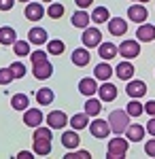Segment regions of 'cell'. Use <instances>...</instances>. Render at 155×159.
Wrapping results in <instances>:
<instances>
[{
  "label": "cell",
  "mask_w": 155,
  "mask_h": 159,
  "mask_svg": "<svg viewBox=\"0 0 155 159\" xmlns=\"http://www.w3.org/2000/svg\"><path fill=\"white\" fill-rule=\"evenodd\" d=\"M128 147H130V140L128 138H121L119 134H115L113 140H108L106 157L108 159H123L128 155Z\"/></svg>",
  "instance_id": "1"
},
{
  "label": "cell",
  "mask_w": 155,
  "mask_h": 159,
  "mask_svg": "<svg viewBox=\"0 0 155 159\" xmlns=\"http://www.w3.org/2000/svg\"><path fill=\"white\" fill-rule=\"evenodd\" d=\"M11 47H13V51H15V55H19V57L30 55V43H28V40H15Z\"/></svg>",
  "instance_id": "33"
},
{
  "label": "cell",
  "mask_w": 155,
  "mask_h": 159,
  "mask_svg": "<svg viewBox=\"0 0 155 159\" xmlns=\"http://www.w3.org/2000/svg\"><path fill=\"white\" fill-rule=\"evenodd\" d=\"M106 121H108V127H110L113 134H123L125 127H128V123H130V115L125 110H113L108 115Z\"/></svg>",
  "instance_id": "2"
},
{
  "label": "cell",
  "mask_w": 155,
  "mask_h": 159,
  "mask_svg": "<svg viewBox=\"0 0 155 159\" xmlns=\"http://www.w3.org/2000/svg\"><path fill=\"white\" fill-rule=\"evenodd\" d=\"M123 134L128 136L130 142H140V140L144 138V127L140 125V123H128V127H125Z\"/></svg>",
  "instance_id": "17"
},
{
  "label": "cell",
  "mask_w": 155,
  "mask_h": 159,
  "mask_svg": "<svg viewBox=\"0 0 155 159\" xmlns=\"http://www.w3.org/2000/svg\"><path fill=\"white\" fill-rule=\"evenodd\" d=\"M144 132H149V134L155 138V117H151L149 119V123H147V127H144Z\"/></svg>",
  "instance_id": "42"
},
{
  "label": "cell",
  "mask_w": 155,
  "mask_h": 159,
  "mask_svg": "<svg viewBox=\"0 0 155 159\" xmlns=\"http://www.w3.org/2000/svg\"><path fill=\"white\" fill-rule=\"evenodd\" d=\"M32 140H34V155L45 157L51 153V140L49 138H32Z\"/></svg>",
  "instance_id": "24"
},
{
  "label": "cell",
  "mask_w": 155,
  "mask_h": 159,
  "mask_svg": "<svg viewBox=\"0 0 155 159\" xmlns=\"http://www.w3.org/2000/svg\"><path fill=\"white\" fill-rule=\"evenodd\" d=\"M17 159H32V153L30 151H21V153H17Z\"/></svg>",
  "instance_id": "44"
},
{
  "label": "cell",
  "mask_w": 155,
  "mask_h": 159,
  "mask_svg": "<svg viewBox=\"0 0 155 159\" xmlns=\"http://www.w3.org/2000/svg\"><path fill=\"white\" fill-rule=\"evenodd\" d=\"M13 81V72L9 68H0V85H9Z\"/></svg>",
  "instance_id": "38"
},
{
  "label": "cell",
  "mask_w": 155,
  "mask_h": 159,
  "mask_svg": "<svg viewBox=\"0 0 155 159\" xmlns=\"http://www.w3.org/2000/svg\"><path fill=\"white\" fill-rule=\"evenodd\" d=\"M15 0H0V11H11Z\"/></svg>",
  "instance_id": "41"
},
{
  "label": "cell",
  "mask_w": 155,
  "mask_h": 159,
  "mask_svg": "<svg viewBox=\"0 0 155 159\" xmlns=\"http://www.w3.org/2000/svg\"><path fill=\"white\" fill-rule=\"evenodd\" d=\"M19 2H30V0H19Z\"/></svg>",
  "instance_id": "47"
},
{
  "label": "cell",
  "mask_w": 155,
  "mask_h": 159,
  "mask_svg": "<svg viewBox=\"0 0 155 159\" xmlns=\"http://www.w3.org/2000/svg\"><path fill=\"white\" fill-rule=\"evenodd\" d=\"M32 74H34V79H38V81H47L49 76L53 74V66L47 61H40V64H36V66H32Z\"/></svg>",
  "instance_id": "16"
},
{
  "label": "cell",
  "mask_w": 155,
  "mask_h": 159,
  "mask_svg": "<svg viewBox=\"0 0 155 159\" xmlns=\"http://www.w3.org/2000/svg\"><path fill=\"white\" fill-rule=\"evenodd\" d=\"M98 55L104 61L117 57V45H113V43H100V45H98Z\"/></svg>",
  "instance_id": "23"
},
{
  "label": "cell",
  "mask_w": 155,
  "mask_h": 159,
  "mask_svg": "<svg viewBox=\"0 0 155 159\" xmlns=\"http://www.w3.org/2000/svg\"><path fill=\"white\" fill-rule=\"evenodd\" d=\"M143 110L149 117H155V100H149L147 104H143Z\"/></svg>",
  "instance_id": "39"
},
{
  "label": "cell",
  "mask_w": 155,
  "mask_h": 159,
  "mask_svg": "<svg viewBox=\"0 0 155 159\" xmlns=\"http://www.w3.org/2000/svg\"><path fill=\"white\" fill-rule=\"evenodd\" d=\"M47 45V53L49 55H62L64 51H66V43L62 40V38H51L45 43Z\"/></svg>",
  "instance_id": "28"
},
{
  "label": "cell",
  "mask_w": 155,
  "mask_h": 159,
  "mask_svg": "<svg viewBox=\"0 0 155 159\" xmlns=\"http://www.w3.org/2000/svg\"><path fill=\"white\" fill-rule=\"evenodd\" d=\"M125 91H128V96L130 98H136V100H140L147 93V83L144 81H140V79H134V81H128V87H125Z\"/></svg>",
  "instance_id": "8"
},
{
  "label": "cell",
  "mask_w": 155,
  "mask_h": 159,
  "mask_svg": "<svg viewBox=\"0 0 155 159\" xmlns=\"http://www.w3.org/2000/svg\"><path fill=\"white\" fill-rule=\"evenodd\" d=\"M89 132H92V136L94 138H98V140H104V138H108V134H110V127H108V121H104V119H98L96 117L94 121H89Z\"/></svg>",
  "instance_id": "5"
},
{
  "label": "cell",
  "mask_w": 155,
  "mask_h": 159,
  "mask_svg": "<svg viewBox=\"0 0 155 159\" xmlns=\"http://www.w3.org/2000/svg\"><path fill=\"white\" fill-rule=\"evenodd\" d=\"M132 2H138V0H132Z\"/></svg>",
  "instance_id": "48"
},
{
  "label": "cell",
  "mask_w": 155,
  "mask_h": 159,
  "mask_svg": "<svg viewBox=\"0 0 155 159\" xmlns=\"http://www.w3.org/2000/svg\"><path fill=\"white\" fill-rule=\"evenodd\" d=\"M72 64L74 66H79V68H85L87 64H89V60H92V53H89V49L87 47H79V49L72 51Z\"/></svg>",
  "instance_id": "13"
},
{
  "label": "cell",
  "mask_w": 155,
  "mask_h": 159,
  "mask_svg": "<svg viewBox=\"0 0 155 159\" xmlns=\"http://www.w3.org/2000/svg\"><path fill=\"white\" fill-rule=\"evenodd\" d=\"M136 38L138 43H153L155 40V25L153 24H140L138 30H136Z\"/></svg>",
  "instance_id": "11"
},
{
  "label": "cell",
  "mask_w": 155,
  "mask_h": 159,
  "mask_svg": "<svg viewBox=\"0 0 155 159\" xmlns=\"http://www.w3.org/2000/svg\"><path fill=\"white\" fill-rule=\"evenodd\" d=\"M89 157H92L89 151H77V148L68 151V155H66V159H89Z\"/></svg>",
  "instance_id": "37"
},
{
  "label": "cell",
  "mask_w": 155,
  "mask_h": 159,
  "mask_svg": "<svg viewBox=\"0 0 155 159\" xmlns=\"http://www.w3.org/2000/svg\"><path fill=\"white\" fill-rule=\"evenodd\" d=\"M79 142H81V138L77 134V129H70V132H64L62 134V147L66 148V151L79 148Z\"/></svg>",
  "instance_id": "20"
},
{
  "label": "cell",
  "mask_w": 155,
  "mask_h": 159,
  "mask_svg": "<svg viewBox=\"0 0 155 159\" xmlns=\"http://www.w3.org/2000/svg\"><path fill=\"white\" fill-rule=\"evenodd\" d=\"M34 98H36V102H38L40 106H49V104H51V102L55 100V93H53V91H51L49 87H40V89L36 91Z\"/></svg>",
  "instance_id": "26"
},
{
  "label": "cell",
  "mask_w": 155,
  "mask_h": 159,
  "mask_svg": "<svg viewBox=\"0 0 155 159\" xmlns=\"http://www.w3.org/2000/svg\"><path fill=\"white\" fill-rule=\"evenodd\" d=\"M134 72L136 70H134V64L130 60L121 61V64H117V68H113V74H117V79H123V81H130Z\"/></svg>",
  "instance_id": "14"
},
{
  "label": "cell",
  "mask_w": 155,
  "mask_h": 159,
  "mask_svg": "<svg viewBox=\"0 0 155 159\" xmlns=\"http://www.w3.org/2000/svg\"><path fill=\"white\" fill-rule=\"evenodd\" d=\"M40 2H45V4H47V2H53V0H40Z\"/></svg>",
  "instance_id": "46"
},
{
  "label": "cell",
  "mask_w": 155,
  "mask_h": 159,
  "mask_svg": "<svg viewBox=\"0 0 155 159\" xmlns=\"http://www.w3.org/2000/svg\"><path fill=\"white\" fill-rule=\"evenodd\" d=\"M117 53H119L121 57H125V60H136L140 55V43L138 40H132V38H125L119 47H117Z\"/></svg>",
  "instance_id": "3"
},
{
  "label": "cell",
  "mask_w": 155,
  "mask_h": 159,
  "mask_svg": "<svg viewBox=\"0 0 155 159\" xmlns=\"http://www.w3.org/2000/svg\"><path fill=\"white\" fill-rule=\"evenodd\" d=\"M110 76H113V66H110L108 61H100L94 68V79L96 81H108Z\"/></svg>",
  "instance_id": "21"
},
{
  "label": "cell",
  "mask_w": 155,
  "mask_h": 159,
  "mask_svg": "<svg viewBox=\"0 0 155 159\" xmlns=\"http://www.w3.org/2000/svg\"><path fill=\"white\" fill-rule=\"evenodd\" d=\"M79 91L83 93V96H96V91H98V81H96L94 76H87V79H81L79 81Z\"/></svg>",
  "instance_id": "19"
},
{
  "label": "cell",
  "mask_w": 155,
  "mask_h": 159,
  "mask_svg": "<svg viewBox=\"0 0 155 159\" xmlns=\"http://www.w3.org/2000/svg\"><path fill=\"white\" fill-rule=\"evenodd\" d=\"M147 15H149V11H147V7H144L143 2H140V4H132L130 9H128V19L134 21V24L147 21Z\"/></svg>",
  "instance_id": "9"
},
{
  "label": "cell",
  "mask_w": 155,
  "mask_h": 159,
  "mask_svg": "<svg viewBox=\"0 0 155 159\" xmlns=\"http://www.w3.org/2000/svg\"><path fill=\"white\" fill-rule=\"evenodd\" d=\"M49 40V34H47V30L45 28H30V32H28V43H32V45H45Z\"/></svg>",
  "instance_id": "15"
},
{
  "label": "cell",
  "mask_w": 155,
  "mask_h": 159,
  "mask_svg": "<svg viewBox=\"0 0 155 159\" xmlns=\"http://www.w3.org/2000/svg\"><path fill=\"white\" fill-rule=\"evenodd\" d=\"M24 15H26L28 21H40L43 15H45V7H43V4H36V2L30 0V4H26Z\"/></svg>",
  "instance_id": "12"
},
{
  "label": "cell",
  "mask_w": 155,
  "mask_h": 159,
  "mask_svg": "<svg viewBox=\"0 0 155 159\" xmlns=\"http://www.w3.org/2000/svg\"><path fill=\"white\" fill-rule=\"evenodd\" d=\"M125 112H128L130 117H134V119H136V117H140V115H143L144 110H143V104H140L136 98H130V104H128Z\"/></svg>",
  "instance_id": "34"
},
{
  "label": "cell",
  "mask_w": 155,
  "mask_h": 159,
  "mask_svg": "<svg viewBox=\"0 0 155 159\" xmlns=\"http://www.w3.org/2000/svg\"><path fill=\"white\" fill-rule=\"evenodd\" d=\"M11 106H13V110H26L30 106V98L26 93H15L11 98Z\"/></svg>",
  "instance_id": "31"
},
{
  "label": "cell",
  "mask_w": 155,
  "mask_h": 159,
  "mask_svg": "<svg viewBox=\"0 0 155 159\" xmlns=\"http://www.w3.org/2000/svg\"><path fill=\"white\" fill-rule=\"evenodd\" d=\"M108 32L113 34V36H125V32H128V21L123 19V17H108Z\"/></svg>",
  "instance_id": "7"
},
{
  "label": "cell",
  "mask_w": 155,
  "mask_h": 159,
  "mask_svg": "<svg viewBox=\"0 0 155 159\" xmlns=\"http://www.w3.org/2000/svg\"><path fill=\"white\" fill-rule=\"evenodd\" d=\"M17 40V32L13 30L11 25H4V28H0V45H4V47H9Z\"/></svg>",
  "instance_id": "30"
},
{
  "label": "cell",
  "mask_w": 155,
  "mask_h": 159,
  "mask_svg": "<svg viewBox=\"0 0 155 159\" xmlns=\"http://www.w3.org/2000/svg\"><path fill=\"white\" fill-rule=\"evenodd\" d=\"M144 153H147L149 157H155V138H153V140H147V144H144Z\"/></svg>",
  "instance_id": "40"
},
{
  "label": "cell",
  "mask_w": 155,
  "mask_h": 159,
  "mask_svg": "<svg viewBox=\"0 0 155 159\" xmlns=\"http://www.w3.org/2000/svg\"><path fill=\"white\" fill-rule=\"evenodd\" d=\"M74 4H77L79 9H87V7L94 4V0H74Z\"/></svg>",
  "instance_id": "43"
},
{
  "label": "cell",
  "mask_w": 155,
  "mask_h": 159,
  "mask_svg": "<svg viewBox=\"0 0 155 159\" xmlns=\"http://www.w3.org/2000/svg\"><path fill=\"white\" fill-rule=\"evenodd\" d=\"M68 123H70V127L72 129H85L87 125H89V117L85 115V112H77V115H72L70 119H68Z\"/></svg>",
  "instance_id": "29"
},
{
  "label": "cell",
  "mask_w": 155,
  "mask_h": 159,
  "mask_svg": "<svg viewBox=\"0 0 155 159\" xmlns=\"http://www.w3.org/2000/svg\"><path fill=\"white\" fill-rule=\"evenodd\" d=\"M70 21H72V25L74 28H87V25L92 24V19H89V13L85 11V9H79L77 13H72V17H70Z\"/></svg>",
  "instance_id": "22"
},
{
  "label": "cell",
  "mask_w": 155,
  "mask_h": 159,
  "mask_svg": "<svg viewBox=\"0 0 155 159\" xmlns=\"http://www.w3.org/2000/svg\"><path fill=\"white\" fill-rule=\"evenodd\" d=\"M45 13H47L51 19H60L62 15L66 13V7H64V4H60V2H49V9Z\"/></svg>",
  "instance_id": "32"
},
{
  "label": "cell",
  "mask_w": 155,
  "mask_h": 159,
  "mask_svg": "<svg viewBox=\"0 0 155 159\" xmlns=\"http://www.w3.org/2000/svg\"><path fill=\"white\" fill-rule=\"evenodd\" d=\"M47 55H49L47 51H43V49H36V51H32V53H30L28 57L32 60V66H36V64H40V61H47V60H49Z\"/></svg>",
  "instance_id": "36"
},
{
  "label": "cell",
  "mask_w": 155,
  "mask_h": 159,
  "mask_svg": "<svg viewBox=\"0 0 155 159\" xmlns=\"http://www.w3.org/2000/svg\"><path fill=\"white\" fill-rule=\"evenodd\" d=\"M138 2H143V4H147V2H151V0H138Z\"/></svg>",
  "instance_id": "45"
},
{
  "label": "cell",
  "mask_w": 155,
  "mask_h": 159,
  "mask_svg": "<svg viewBox=\"0 0 155 159\" xmlns=\"http://www.w3.org/2000/svg\"><path fill=\"white\" fill-rule=\"evenodd\" d=\"M100 43H102V32H100V28H96V25L83 28V45L87 49H94Z\"/></svg>",
  "instance_id": "4"
},
{
  "label": "cell",
  "mask_w": 155,
  "mask_h": 159,
  "mask_svg": "<svg viewBox=\"0 0 155 159\" xmlns=\"http://www.w3.org/2000/svg\"><path fill=\"white\" fill-rule=\"evenodd\" d=\"M24 123L28 127H36L43 123V112L38 108H26L24 110Z\"/></svg>",
  "instance_id": "18"
},
{
  "label": "cell",
  "mask_w": 155,
  "mask_h": 159,
  "mask_svg": "<svg viewBox=\"0 0 155 159\" xmlns=\"http://www.w3.org/2000/svg\"><path fill=\"white\" fill-rule=\"evenodd\" d=\"M96 93L100 96V102H113V100H117V87L108 81H102V85L98 87Z\"/></svg>",
  "instance_id": "10"
},
{
  "label": "cell",
  "mask_w": 155,
  "mask_h": 159,
  "mask_svg": "<svg viewBox=\"0 0 155 159\" xmlns=\"http://www.w3.org/2000/svg\"><path fill=\"white\" fill-rule=\"evenodd\" d=\"M108 17H110V13H108L106 7H96L94 11H92V15H89V19H92V24H106Z\"/></svg>",
  "instance_id": "27"
},
{
  "label": "cell",
  "mask_w": 155,
  "mask_h": 159,
  "mask_svg": "<svg viewBox=\"0 0 155 159\" xmlns=\"http://www.w3.org/2000/svg\"><path fill=\"white\" fill-rule=\"evenodd\" d=\"M100 110H102V102H100V98H94V96H89V100L85 102L83 112L87 115V117H98V115H100Z\"/></svg>",
  "instance_id": "25"
},
{
  "label": "cell",
  "mask_w": 155,
  "mask_h": 159,
  "mask_svg": "<svg viewBox=\"0 0 155 159\" xmlns=\"http://www.w3.org/2000/svg\"><path fill=\"white\" fill-rule=\"evenodd\" d=\"M47 123L51 129H64L68 125V117H66L64 110H51L47 115Z\"/></svg>",
  "instance_id": "6"
},
{
  "label": "cell",
  "mask_w": 155,
  "mask_h": 159,
  "mask_svg": "<svg viewBox=\"0 0 155 159\" xmlns=\"http://www.w3.org/2000/svg\"><path fill=\"white\" fill-rule=\"evenodd\" d=\"M9 70L13 72V79H24L26 76V66L21 61H13L11 66H9Z\"/></svg>",
  "instance_id": "35"
}]
</instances>
